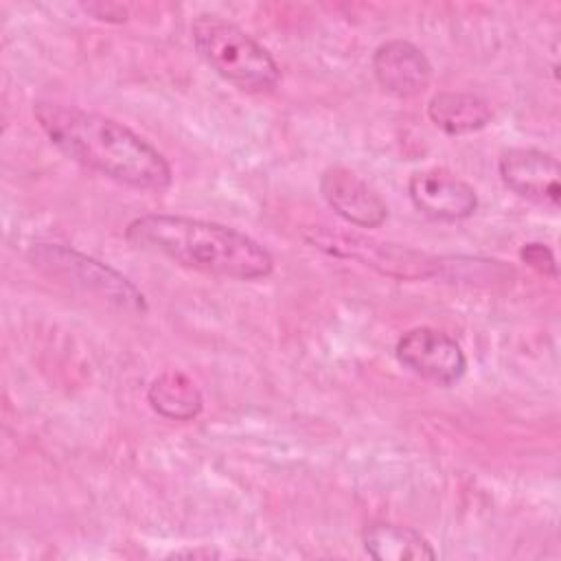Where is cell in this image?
<instances>
[{"label":"cell","instance_id":"1","mask_svg":"<svg viewBox=\"0 0 561 561\" xmlns=\"http://www.w3.org/2000/svg\"><path fill=\"white\" fill-rule=\"evenodd\" d=\"M33 116L46 138L77 164L136 191H167L173 169L131 127L77 105L37 101Z\"/></svg>","mask_w":561,"mask_h":561},{"label":"cell","instance_id":"2","mask_svg":"<svg viewBox=\"0 0 561 561\" xmlns=\"http://www.w3.org/2000/svg\"><path fill=\"white\" fill-rule=\"evenodd\" d=\"M125 239L142 250L160 252L171 261L213 276L259 280L274 272V259L250 234L197 217L147 213L131 219Z\"/></svg>","mask_w":561,"mask_h":561},{"label":"cell","instance_id":"3","mask_svg":"<svg viewBox=\"0 0 561 561\" xmlns=\"http://www.w3.org/2000/svg\"><path fill=\"white\" fill-rule=\"evenodd\" d=\"M191 39L206 66L243 92H270L280 81V66L274 55L256 37L221 15H195Z\"/></svg>","mask_w":561,"mask_h":561},{"label":"cell","instance_id":"4","mask_svg":"<svg viewBox=\"0 0 561 561\" xmlns=\"http://www.w3.org/2000/svg\"><path fill=\"white\" fill-rule=\"evenodd\" d=\"M28 261L44 276L105 307L134 316H142L149 309L145 294L123 272L70 245L33 243Z\"/></svg>","mask_w":561,"mask_h":561},{"label":"cell","instance_id":"5","mask_svg":"<svg viewBox=\"0 0 561 561\" xmlns=\"http://www.w3.org/2000/svg\"><path fill=\"white\" fill-rule=\"evenodd\" d=\"M305 239L320 252L337 259L357 261L381 276L397 280H427L445 278L447 259L432 256L427 252L381 241L355 230H340L329 226H311L305 230Z\"/></svg>","mask_w":561,"mask_h":561},{"label":"cell","instance_id":"6","mask_svg":"<svg viewBox=\"0 0 561 561\" xmlns=\"http://www.w3.org/2000/svg\"><path fill=\"white\" fill-rule=\"evenodd\" d=\"M397 362L421 379L436 386H454L467 373V355L462 346L434 327L408 329L394 346Z\"/></svg>","mask_w":561,"mask_h":561},{"label":"cell","instance_id":"7","mask_svg":"<svg viewBox=\"0 0 561 561\" xmlns=\"http://www.w3.org/2000/svg\"><path fill=\"white\" fill-rule=\"evenodd\" d=\"M502 184L522 199L548 210H557L561 202V167L548 151L533 147H513L497 162Z\"/></svg>","mask_w":561,"mask_h":561},{"label":"cell","instance_id":"8","mask_svg":"<svg viewBox=\"0 0 561 561\" xmlns=\"http://www.w3.org/2000/svg\"><path fill=\"white\" fill-rule=\"evenodd\" d=\"M408 195L414 208L434 221H462L478 210L476 188L445 169L412 173Z\"/></svg>","mask_w":561,"mask_h":561},{"label":"cell","instance_id":"9","mask_svg":"<svg viewBox=\"0 0 561 561\" xmlns=\"http://www.w3.org/2000/svg\"><path fill=\"white\" fill-rule=\"evenodd\" d=\"M320 193L335 215L357 228H379L388 217L381 195L346 167H329L320 175Z\"/></svg>","mask_w":561,"mask_h":561},{"label":"cell","instance_id":"10","mask_svg":"<svg viewBox=\"0 0 561 561\" xmlns=\"http://www.w3.org/2000/svg\"><path fill=\"white\" fill-rule=\"evenodd\" d=\"M370 66L381 90L397 99L419 96L432 81V64L427 55L408 39H388L379 44Z\"/></svg>","mask_w":561,"mask_h":561},{"label":"cell","instance_id":"11","mask_svg":"<svg viewBox=\"0 0 561 561\" xmlns=\"http://www.w3.org/2000/svg\"><path fill=\"white\" fill-rule=\"evenodd\" d=\"M427 116L447 136H462L484 129L493 112L491 105L473 92L443 90L427 101Z\"/></svg>","mask_w":561,"mask_h":561},{"label":"cell","instance_id":"12","mask_svg":"<svg viewBox=\"0 0 561 561\" xmlns=\"http://www.w3.org/2000/svg\"><path fill=\"white\" fill-rule=\"evenodd\" d=\"M362 543L375 561L436 559V550L425 535L412 526L392 522H370L362 533Z\"/></svg>","mask_w":561,"mask_h":561},{"label":"cell","instance_id":"13","mask_svg":"<svg viewBox=\"0 0 561 561\" xmlns=\"http://www.w3.org/2000/svg\"><path fill=\"white\" fill-rule=\"evenodd\" d=\"M147 401L158 416L180 423L197 419L204 410L197 383L178 368H169L149 381Z\"/></svg>","mask_w":561,"mask_h":561},{"label":"cell","instance_id":"14","mask_svg":"<svg viewBox=\"0 0 561 561\" xmlns=\"http://www.w3.org/2000/svg\"><path fill=\"white\" fill-rule=\"evenodd\" d=\"M519 259L533 267L535 272H539L541 276H548L552 280H557L559 276V270H557V259H554V252L541 243V241H528L519 248Z\"/></svg>","mask_w":561,"mask_h":561},{"label":"cell","instance_id":"15","mask_svg":"<svg viewBox=\"0 0 561 561\" xmlns=\"http://www.w3.org/2000/svg\"><path fill=\"white\" fill-rule=\"evenodd\" d=\"M81 9L85 13H90L94 20H101V22H114V24H121L127 20V7L123 4H103V2H96V4H81Z\"/></svg>","mask_w":561,"mask_h":561},{"label":"cell","instance_id":"16","mask_svg":"<svg viewBox=\"0 0 561 561\" xmlns=\"http://www.w3.org/2000/svg\"><path fill=\"white\" fill-rule=\"evenodd\" d=\"M173 557H219V552H215V550H208V548H199V550H178V552H173Z\"/></svg>","mask_w":561,"mask_h":561}]
</instances>
